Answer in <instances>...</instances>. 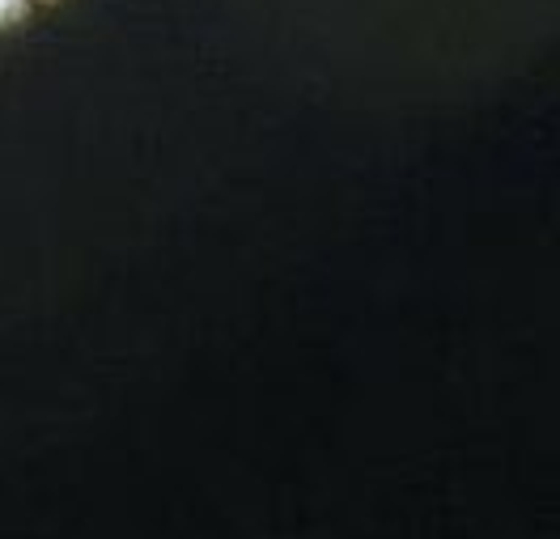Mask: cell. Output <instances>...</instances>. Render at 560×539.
<instances>
[{
    "label": "cell",
    "instance_id": "cell-1",
    "mask_svg": "<svg viewBox=\"0 0 560 539\" xmlns=\"http://www.w3.org/2000/svg\"><path fill=\"white\" fill-rule=\"evenodd\" d=\"M31 13V0H0V26H18Z\"/></svg>",
    "mask_w": 560,
    "mask_h": 539
}]
</instances>
